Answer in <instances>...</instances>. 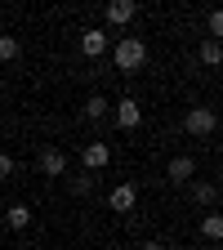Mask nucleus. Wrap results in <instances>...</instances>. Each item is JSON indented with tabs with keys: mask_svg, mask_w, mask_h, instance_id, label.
I'll return each instance as SVG.
<instances>
[{
	"mask_svg": "<svg viewBox=\"0 0 223 250\" xmlns=\"http://www.w3.org/2000/svg\"><path fill=\"white\" fill-rule=\"evenodd\" d=\"M9 174H14V161H9L5 152H0V179H9Z\"/></svg>",
	"mask_w": 223,
	"mask_h": 250,
	"instance_id": "obj_16",
	"label": "nucleus"
},
{
	"mask_svg": "<svg viewBox=\"0 0 223 250\" xmlns=\"http://www.w3.org/2000/svg\"><path fill=\"white\" fill-rule=\"evenodd\" d=\"M134 201H139L134 183H121V188H112V210H125V214H130V210H134Z\"/></svg>",
	"mask_w": 223,
	"mask_h": 250,
	"instance_id": "obj_5",
	"label": "nucleus"
},
{
	"mask_svg": "<svg viewBox=\"0 0 223 250\" xmlns=\"http://www.w3.org/2000/svg\"><path fill=\"white\" fill-rule=\"evenodd\" d=\"M219 58H223V45H219V41H205V45H201V62H210V67H214Z\"/></svg>",
	"mask_w": 223,
	"mask_h": 250,
	"instance_id": "obj_12",
	"label": "nucleus"
},
{
	"mask_svg": "<svg viewBox=\"0 0 223 250\" xmlns=\"http://www.w3.org/2000/svg\"><path fill=\"white\" fill-rule=\"evenodd\" d=\"M81 161H85V170H103V166L112 161V147H107V143H85Z\"/></svg>",
	"mask_w": 223,
	"mask_h": 250,
	"instance_id": "obj_4",
	"label": "nucleus"
},
{
	"mask_svg": "<svg viewBox=\"0 0 223 250\" xmlns=\"http://www.w3.org/2000/svg\"><path fill=\"white\" fill-rule=\"evenodd\" d=\"M134 14H139V9H134V0H112V5H107V18H112V22H121V27L130 22Z\"/></svg>",
	"mask_w": 223,
	"mask_h": 250,
	"instance_id": "obj_8",
	"label": "nucleus"
},
{
	"mask_svg": "<svg viewBox=\"0 0 223 250\" xmlns=\"http://www.w3.org/2000/svg\"><path fill=\"white\" fill-rule=\"evenodd\" d=\"M139 250H161V241H143V246H139Z\"/></svg>",
	"mask_w": 223,
	"mask_h": 250,
	"instance_id": "obj_17",
	"label": "nucleus"
},
{
	"mask_svg": "<svg viewBox=\"0 0 223 250\" xmlns=\"http://www.w3.org/2000/svg\"><path fill=\"white\" fill-rule=\"evenodd\" d=\"M112 58H116V67H121V72H134V67H143L147 49H143V41H139V36H125V41L112 49Z\"/></svg>",
	"mask_w": 223,
	"mask_h": 250,
	"instance_id": "obj_1",
	"label": "nucleus"
},
{
	"mask_svg": "<svg viewBox=\"0 0 223 250\" xmlns=\"http://www.w3.org/2000/svg\"><path fill=\"white\" fill-rule=\"evenodd\" d=\"M0 58H5V62L18 58V41H14V36H0Z\"/></svg>",
	"mask_w": 223,
	"mask_h": 250,
	"instance_id": "obj_13",
	"label": "nucleus"
},
{
	"mask_svg": "<svg viewBox=\"0 0 223 250\" xmlns=\"http://www.w3.org/2000/svg\"><path fill=\"white\" fill-rule=\"evenodd\" d=\"M201 232H205L210 241H219V237H223V219H219V214H205V224H201Z\"/></svg>",
	"mask_w": 223,
	"mask_h": 250,
	"instance_id": "obj_11",
	"label": "nucleus"
},
{
	"mask_svg": "<svg viewBox=\"0 0 223 250\" xmlns=\"http://www.w3.org/2000/svg\"><path fill=\"white\" fill-rule=\"evenodd\" d=\"M103 49H107V36H103L99 27H89L85 36H81V54H89V58H99Z\"/></svg>",
	"mask_w": 223,
	"mask_h": 250,
	"instance_id": "obj_6",
	"label": "nucleus"
},
{
	"mask_svg": "<svg viewBox=\"0 0 223 250\" xmlns=\"http://www.w3.org/2000/svg\"><path fill=\"white\" fill-rule=\"evenodd\" d=\"M5 224H9L14 232H18V228H27V224H31V210H27V206H9V214H5Z\"/></svg>",
	"mask_w": 223,
	"mask_h": 250,
	"instance_id": "obj_9",
	"label": "nucleus"
},
{
	"mask_svg": "<svg viewBox=\"0 0 223 250\" xmlns=\"http://www.w3.org/2000/svg\"><path fill=\"white\" fill-rule=\"evenodd\" d=\"M197 201H205V206L214 201V183H197Z\"/></svg>",
	"mask_w": 223,
	"mask_h": 250,
	"instance_id": "obj_14",
	"label": "nucleus"
},
{
	"mask_svg": "<svg viewBox=\"0 0 223 250\" xmlns=\"http://www.w3.org/2000/svg\"><path fill=\"white\" fill-rule=\"evenodd\" d=\"M183 125H187V134H214V125H219V121H214L210 107H192Z\"/></svg>",
	"mask_w": 223,
	"mask_h": 250,
	"instance_id": "obj_2",
	"label": "nucleus"
},
{
	"mask_svg": "<svg viewBox=\"0 0 223 250\" xmlns=\"http://www.w3.org/2000/svg\"><path fill=\"white\" fill-rule=\"evenodd\" d=\"M85 112H89V116H103V112H107V103H103V99H89V103H85Z\"/></svg>",
	"mask_w": 223,
	"mask_h": 250,
	"instance_id": "obj_15",
	"label": "nucleus"
},
{
	"mask_svg": "<svg viewBox=\"0 0 223 250\" xmlns=\"http://www.w3.org/2000/svg\"><path fill=\"white\" fill-rule=\"evenodd\" d=\"M41 166H45V174H62V170H67V156H62V152H45Z\"/></svg>",
	"mask_w": 223,
	"mask_h": 250,
	"instance_id": "obj_10",
	"label": "nucleus"
},
{
	"mask_svg": "<svg viewBox=\"0 0 223 250\" xmlns=\"http://www.w3.org/2000/svg\"><path fill=\"white\" fill-rule=\"evenodd\" d=\"M174 183H187V179H192L197 174V161H192V156H174V161H170V170H165Z\"/></svg>",
	"mask_w": 223,
	"mask_h": 250,
	"instance_id": "obj_7",
	"label": "nucleus"
},
{
	"mask_svg": "<svg viewBox=\"0 0 223 250\" xmlns=\"http://www.w3.org/2000/svg\"><path fill=\"white\" fill-rule=\"evenodd\" d=\"M139 121H143V107L134 99H121L116 103V125H121V130H139Z\"/></svg>",
	"mask_w": 223,
	"mask_h": 250,
	"instance_id": "obj_3",
	"label": "nucleus"
}]
</instances>
